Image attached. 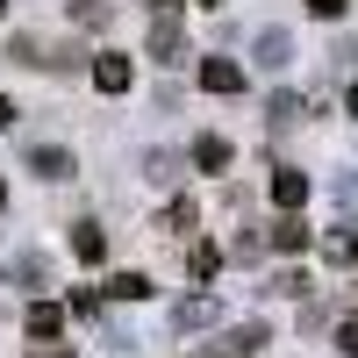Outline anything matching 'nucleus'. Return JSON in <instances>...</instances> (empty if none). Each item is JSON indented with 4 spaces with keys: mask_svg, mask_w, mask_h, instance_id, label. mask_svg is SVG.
Instances as JSON below:
<instances>
[{
    "mask_svg": "<svg viewBox=\"0 0 358 358\" xmlns=\"http://www.w3.org/2000/svg\"><path fill=\"white\" fill-rule=\"evenodd\" d=\"M143 50H151L158 65H179V57H187V29H179L172 8H158V22H151V36H143Z\"/></svg>",
    "mask_w": 358,
    "mask_h": 358,
    "instance_id": "f257e3e1",
    "label": "nucleus"
},
{
    "mask_svg": "<svg viewBox=\"0 0 358 358\" xmlns=\"http://www.w3.org/2000/svg\"><path fill=\"white\" fill-rule=\"evenodd\" d=\"M208 322H222V301L215 294H187V301H172V330H208Z\"/></svg>",
    "mask_w": 358,
    "mask_h": 358,
    "instance_id": "f03ea898",
    "label": "nucleus"
},
{
    "mask_svg": "<svg viewBox=\"0 0 358 358\" xmlns=\"http://www.w3.org/2000/svg\"><path fill=\"white\" fill-rule=\"evenodd\" d=\"M251 57H258V72H287L294 65V36H287V29H258Z\"/></svg>",
    "mask_w": 358,
    "mask_h": 358,
    "instance_id": "7ed1b4c3",
    "label": "nucleus"
},
{
    "mask_svg": "<svg viewBox=\"0 0 358 358\" xmlns=\"http://www.w3.org/2000/svg\"><path fill=\"white\" fill-rule=\"evenodd\" d=\"M201 86L208 94H244V65L236 57H201Z\"/></svg>",
    "mask_w": 358,
    "mask_h": 358,
    "instance_id": "20e7f679",
    "label": "nucleus"
},
{
    "mask_svg": "<svg viewBox=\"0 0 358 358\" xmlns=\"http://www.w3.org/2000/svg\"><path fill=\"white\" fill-rule=\"evenodd\" d=\"M129 79H136V72H129V57H115V50L94 57V86H101V94H129Z\"/></svg>",
    "mask_w": 358,
    "mask_h": 358,
    "instance_id": "39448f33",
    "label": "nucleus"
},
{
    "mask_svg": "<svg viewBox=\"0 0 358 358\" xmlns=\"http://www.w3.org/2000/svg\"><path fill=\"white\" fill-rule=\"evenodd\" d=\"M143 179H151V187H179V179H187V158L179 151H151L143 158Z\"/></svg>",
    "mask_w": 358,
    "mask_h": 358,
    "instance_id": "423d86ee",
    "label": "nucleus"
},
{
    "mask_svg": "<svg viewBox=\"0 0 358 358\" xmlns=\"http://www.w3.org/2000/svg\"><path fill=\"white\" fill-rule=\"evenodd\" d=\"M273 201H280V208H301V201H308V172L280 165V172H273Z\"/></svg>",
    "mask_w": 358,
    "mask_h": 358,
    "instance_id": "0eeeda50",
    "label": "nucleus"
},
{
    "mask_svg": "<svg viewBox=\"0 0 358 358\" xmlns=\"http://www.w3.org/2000/svg\"><path fill=\"white\" fill-rule=\"evenodd\" d=\"M265 251H273V236H265V229H236V236H229V258H236V265H258Z\"/></svg>",
    "mask_w": 358,
    "mask_h": 358,
    "instance_id": "6e6552de",
    "label": "nucleus"
},
{
    "mask_svg": "<svg viewBox=\"0 0 358 358\" xmlns=\"http://www.w3.org/2000/svg\"><path fill=\"white\" fill-rule=\"evenodd\" d=\"M265 236H273V251H308V229H301V215H294V208H287V215L265 229Z\"/></svg>",
    "mask_w": 358,
    "mask_h": 358,
    "instance_id": "1a4fd4ad",
    "label": "nucleus"
},
{
    "mask_svg": "<svg viewBox=\"0 0 358 358\" xmlns=\"http://www.w3.org/2000/svg\"><path fill=\"white\" fill-rule=\"evenodd\" d=\"M101 294H108V301H143V294H151V280H143V273H108Z\"/></svg>",
    "mask_w": 358,
    "mask_h": 358,
    "instance_id": "9d476101",
    "label": "nucleus"
},
{
    "mask_svg": "<svg viewBox=\"0 0 358 358\" xmlns=\"http://www.w3.org/2000/svg\"><path fill=\"white\" fill-rule=\"evenodd\" d=\"M72 258H86V265H101V258H108V236H101L94 222H79V229H72Z\"/></svg>",
    "mask_w": 358,
    "mask_h": 358,
    "instance_id": "9b49d317",
    "label": "nucleus"
},
{
    "mask_svg": "<svg viewBox=\"0 0 358 358\" xmlns=\"http://www.w3.org/2000/svg\"><path fill=\"white\" fill-rule=\"evenodd\" d=\"M194 165L201 172H229V143L222 136H194Z\"/></svg>",
    "mask_w": 358,
    "mask_h": 358,
    "instance_id": "f8f14e48",
    "label": "nucleus"
},
{
    "mask_svg": "<svg viewBox=\"0 0 358 358\" xmlns=\"http://www.w3.org/2000/svg\"><path fill=\"white\" fill-rule=\"evenodd\" d=\"M322 258L330 265H358V229H330L322 236Z\"/></svg>",
    "mask_w": 358,
    "mask_h": 358,
    "instance_id": "ddd939ff",
    "label": "nucleus"
},
{
    "mask_svg": "<svg viewBox=\"0 0 358 358\" xmlns=\"http://www.w3.org/2000/svg\"><path fill=\"white\" fill-rule=\"evenodd\" d=\"M251 351H265V322H236L229 330V358H251Z\"/></svg>",
    "mask_w": 358,
    "mask_h": 358,
    "instance_id": "4468645a",
    "label": "nucleus"
},
{
    "mask_svg": "<svg viewBox=\"0 0 358 358\" xmlns=\"http://www.w3.org/2000/svg\"><path fill=\"white\" fill-rule=\"evenodd\" d=\"M57 330H65V308H50V301L29 308V337H57Z\"/></svg>",
    "mask_w": 358,
    "mask_h": 358,
    "instance_id": "2eb2a0df",
    "label": "nucleus"
},
{
    "mask_svg": "<svg viewBox=\"0 0 358 358\" xmlns=\"http://www.w3.org/2000/svg\"><path fill=\"white\" fill-rule=\"evenodd\" d=\"M194 222H201V208H194V201H172L165 215H158V229H172V236H179V229L194 236Z\"/></svg>",
    "mask_w": 358,
    "mask_h": 358,
    "instance_id": "dca6fc26",
    "label": "nucleus"
},
{
    "mask_svg": "<svg viewBox=\"0 0 358 358\" xmlns=\"http://www.w3.org/2000/svg\"><path fill=\"white\" fill-rule=\"evenodd\" d=\"M29 172H36V179H65V172H72V158H65V151H50V143H43V151L29 158Z\"/></svg>",
    "mask_w": 358,
    "mask_h": 358,
    "instance_id": "f3484780",
    "label": "nucleus"
},
{
    "mask_svg": "<svg viewBox=\"0 0 358 358\" xmlns=\"http://www.w3.org/2000/svg\"><path fill=\"white\" fill-rule=\"evenodd\" d=\"M108 15H115L108 0H79V8H72V22H86V29H108Z\"/></svg>",
    "mask_w": 358,
    "mask_h": 358,
    "instance_id": "a211bd4d",
    "label": "nucleus"
},
{
    "mask_svg": "<svg viewBox=\"0 0 358 358\" xmlns=\"http://www.w3.org/2000/svg\"><path fill=\"white\" fill-rule=\"evenodd\" d=\"M215 265H222L215 244H194V280H215Z\"/></svg>",
    "mask_w": 358,
    "mask_h": 358,
    "instance_id": "6ab92c4d",
    "label": "nucleus"
},
{
    "mask_svg": "<svg viewBox=\"0 0 358 358\" xmlns=\"http://www.w3.org/2000/svg\"><path fill=\"white\" fill-rule=\"evenodd\" d=\"M265 115H273V122L287 129V122H294V115H301V94H273V108H265Z\"/></svg>",
    "mask_w": 358,
    "mask_h": 358,
    "instance_id": "aec40b11",
    "label": "nucleus"
},
{
    "mask_svg": "<svg viewBox=\"0 0 358 358\" xmlns=\"http://www.w3.org/2000/svg\"><path fill=\"white\" fill-rule=\"evenodd\" d=\"M337 351H344V358H358V315H344V322H337Z\"/></svg>",
    "mask_w": 358,
    "mask_h": 358,
    "instance_id": "412c9836",
    "label": "nucleus"
},
{
    "mask_svg": "<svg viewBox=\"0 0 358 358\" xmlns=\"http://www.w3.org/2000/svg\"><path fill=\"white\" fill-rule=\"evenodd\" d=\"M344 8H351V0H308V15H315V22H337Z\"/></svg>",
    "mask_w": 358,
    "mask_h": 358,
    "instance_id": "4be33fe9",
    "label": "nucleus"
},
{
    "mask_svg": "<svg viewBox=\"0 0 358 358\" xmlns=\"http://www.w3.org/2000/svg\"><path fill=\"white\" fill-rule=\"evenodd\" d=\"M337 201H344V215H358V172H351V179H337Z\"/></svg>",
    "mask_w": 358,
    "mask_h": 358,
    "instance_id": "5701e85b",
    "label": "nucleus"
},
{
    "mask_svg": "<svg viewBox=\"0 0 358 358\" xmlns=\"http://www.w3.org/2000/svg\"><path fill=\"white\" fill-rule=\"evenodd\" d=\"M29 358H72L65 344H36V351H29Z\"/></svg>",
    "mask_w": 358,
    "mask_h": 358,
    "instance_id": "b1692460",
    "label": "nucleus"
},
{
    "mask_svg": "<svg viewBox=\"0 0 358 358\" xmlns=\"http://www.w3.org/2000/svg\"><path fill=\"white\" fill-rule=\"evenodd\" d=\"M344 108H351V115H358V79H351V86H344Z\"/></svg>",
    "mask_w": 358,
    "mask_h": 358,
    "instance_id": "393cba45",
    "label": "nucleus"
},
{
    "mask_svg": "<svg viewBox=\"0 0 358 358\" xmlns=\"http://www.w3.org/2000/svg\"><path fill=\"white\" fill-rule=\"evenodd\" d=\"M8 122H15V101H0V129H8Z\"/></svg>",
    "mask_w": 358,
    "mask_h": 358,
    "instance_id": "a878e982",
    "label": "nucleus"
},
{
    "mask_svg": "<svg viewBox=\"0 0 358 358\" xmlns=\"http://www.w3.org/2000/svg\"><path fill=\"white\" fill-rule=\"evenodd\" d=\"M201 358H229V344H222V351H201Z\"/></svg>",
    "mask_w": 358,
    "mask_h": 358,
    "instance_id": "bb28decb",
    "label": "nucleus"
},
{
    "mask_svg": "<svg viewBox=\"0 0 358 358\" xmlns=\"http://www.w3.org/2000/svg\"><path fill=\"white\" fill-rule=\"evenodd\" d=\"M201 8H229V0H201Z\"/></svg>",
    "mask_w": 358,
    "mask_h": 358,
    "instance_id": "cd10ccee",
    "label": "nucleus"
},
{
    "mask_svg": "<svg viewBox=\"0 0 358 358\" xmlns=\"http://www.w3.org/2000/svg\"><path fill=\"white\" fill-rule=\"evenodd\" d=\"M0 201H8V179H0Z\"/></svg>",
    "mask_w": 358,
    "mask_h": 358,
    "instance_id": "c85d7f7f",
    "label": "nucleus"
},
{
    "mask_svg": "<svg viewBox=\"0 0 358 358\" xmlns=\"http://www.w3.org/2000/svg\"><path fill=\"white\" fill-rule=\"evenodd\" d=\"M0 15H8V0H0Z\"/></svg>",
    "mask_w": 358,
    "mask_h": 358,
    "instance_id": "c756f323",
    "label": "nucleus"
}]
</instances>
